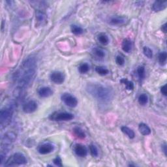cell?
<instances>
[{
	"label": "cell",
	"mask_w": 167,
	"mask_h": 167,
	"mask_svg": "<svg viewBox=\"0 0 167 167\" xmlns=\"http://www.w3.org/2000/svg\"><path fill=\"white\" fill-rule=\"evenodd\" d=\"M36 73V61L31 57L23 62L20 69L17 73V80L18 88L25 89L28 88L34 79Z\"/></svg>",
	"instance_id": "obj_1"
},
{
	"label": "cell",
	"mask_w": 167,
	"mask_h": 167,
	"mask_svg": "<svg viewBox=\"0 0 167 167\" xmlns=\"http://www.w3.org/2000/svg\"><path fill=\"white\" fill-rule=\"evenodd\" d=\"M86 90L91 96L100 101L108 102L113 98L112 90L100 84H88Z\"/></svg>",
	"instance_id": "obj_2"
},
{
	"label": "cell",
	"mask_w": 167,
	"mask_h": 167,
	"mask_svg": "<svg viewBox=\"0 0 167 167\" xmlns=\"http://www.w3.org/2000/svg\"><path fill=\"white\" fill-rule=\"evenodd\" d=\"M13 114V108L11 107H7L2 108L0 112V125L1 129L5 127L10 123Z\"/></svg>",
	"instance_id": "obj_3"
},
{
	"label": "cell",
	"mask_w": 167,
	"mask_h": 167,
	"mask_svg": "<svg viewBox=\"0 0 167 167\" xmlns=\"http://www.w3.org/2000/svg\"><path fill=\"white\" fill-rule=\"evenodd\" d=\"M27 163V159L24 155L21 153H14L12 157L7 160L5 166H14V165H25Z\"/></svg>",
	"instance_id": "obj_4"
},
{
	"label": "cell",
	"mask_w": 167,
	"mask_h": 167,
	"mask_svg": "<svg viewBox=\"0 0 167 167\" xmlns=\"http://www.w3.org/2000/svg\"><path fill=\"white\" fill-rule=\"evenodd\" d=\"M74 118L73 114L68 112H55L50 115V119L53 121H70Z\"/></svg>",
	"instance_id": "obj_5"
},
{
	"label": "cell",
	"mask_w": 167,
	"mask_h": 167,
	"mask_svg": "<svg viewBox=\"0 0 167 167\" xmlns=\"http://www.w3.org/2000/svg\"><path fill=\"white\" fill-rule=\"evenodd\" d=\"M61 100L63 101L66 105L71 108L76 107L78 104L77 99L75 96L68 94V93H65L61 95Z\"/></svg>",
	"instance_id": "obj_6"
},
{
	"label": "cell",
	"mask_w": 167,
	"mask_h": 167,
	"mask_svg": "<svg viewBox=\"0 0 167 167\" xmlns=\"http://www.w3.org/2000/svg\"><path fill=\"white\" fill-rule=\"evenodd\" d=\"M37 103L35 101H29L25 103L22 107V110L26 114L33 113L37 109Z\"/></svg>",
	"instance_id": "obj_7"
},
{
	"label": "cell",
	"mask_w": 167,
	"mask_h": 167,
	"mask_svg": "<svg viewBox=\"0 0 167 167\" xmlns=\"http://www.w3.org/2000/svg\"><path fill=\"white\" fill-rule=\"evenodd\" d=\"M50 80L57 84H61L65 80V75L60 71H54L50 75Z\"/></svg>",
	"instance_id": "obj_8"
},
{
	"label": "cell",
	"mask_w": 167,
	"mask_h": 167,
	"mask_svg": "<svg viewBox=\"0 0 167 167\" xmlns=\"http://www.w3.org/2000/svg\"><path fill=\"white\" fill-rule=\"evenodd\" d=\"M54 149V146L50 143H44L38 147V152L42 155H46L51 153Z\"/></svg>",
	"instance_id": "obj_9"
},
{
	"label": "cell",
	"mask_w": 167,
	"mask_h": 167,
	"mask_svg": "<svg viewBox=\"0 0 167 167\" xmlns=\"http://www.w3.org/2000/svg\"><path fill=\"white\" fill-rule=\"evenodd\" d=\"M36 21L37 22L38 24H39L40 26H44L47 23V16L43 11L37 10L36 11Z\"/></svg>",
	"instance_id": "obj_10"
},
{
	"label": "cell",
	"mask_w": 167,
	"mask_h": 167,
	"mask_svg": "<svg viewBox=\"0 0 167 167\" xmlns=\"http://www.w3.org/2000/svg\"><path fill=\"white\" fill-rule=\"evenodd\" d=\"M74 150H75V152L77 156L80 157H86L88 154V150L86 147L82 144H76Z\"/></svg>",
	"instance_id": "obj_11"
},
{
	"label": "cell",
	"mask_w": 167,
	"mask_h": 167,
	"mask_svg": "<svg viewBox=\"0 0 167 167\" xmlns=\"http://www.w3.org/2000/svg\"><path fill=\"white\" fill-rule=\"evenodd\" d=\"M126 22V18L123 17L115 16L110 18L109 23L110 24L113 26H119L123 25Z\"/></svg>",
	"instance_id": "obj_12"
},
{
	"label": "cell",
	"mask_w": 167,
	"mask_h": 167,
	"mask_svg": "<svg viewBox=\"0 0 167 167\" xmlns=\"http://www.w3.org/2000/svg\"><path fill=\"white\" fill-rule=\"evenodd\" d=\"M38 94L41 97L46 98L52 95L53 91L49 87H42L39 90Z\"/></svg>",
	"instance_id": "obj_13"
},
{
	"label": "cell",
	"mask_w": 167,
	"mask_h": 167,
	"mask_svg": "<svg viewBox=\"0 0 167 167\" xmlns=\"http://www.w3.org/2000/svg\"><path fill=\"white\" fill-rule=\"evenodd\" d=\"M167 2H160L157 1L153 3L152 5V9L155 12H159V11H163L166 8Z\"/></svg>",
	"instance_id": "obj_14"
},
{
	"label": "cell",
	"mask_w": 167,
	"mask_h": 167,
	"mask_svg": "<svg viewBox=\"0 0 167 167\" xmlns=\"http://www.w3.org/2000/svg\"><path fill=\"white\" fill-rule=\"evenodd\" d=\"M122 50L124 52L126 53H129L132 50V48H133V43L132 41L129 39H123L122 44Z\"/></svg>",
	"instance_id": "obj_15"
},
{
	"label": "cell",
	"mask_w": 167,
	"mask_h": 167,
	"mask_svg": "<svg viewBox=\"0 0 167 167\" xmlns=\"http://www.w3.org/2000/svg\"><path fill=\"white\" fill-rule=\"evenodd\" d=\"M73 133L78 138L84 139L86 137V135L82 129L79 127H75L73 128Z\"/></svg>",
	"instance_id": "obj_16"
},
{
	"label": "cell",
	"mask_w": 167,
	"mask_h": 167,
	"mask_svg": "<svg viewBox=\"0 0 167 167\" xmlns=\"http://www.w3.org/2000/svg\"><path fill=\"white\" fill-rule=\"evenodd\" d=\"M138 129H139V131L141 132V133L144 136H147L151 134L150 128L148 127V125H146V123H140L138 125Z\"/></svg>",
	"instance_id": "obj_17"
},
{
	"label": "cell",
	"mask_w": 167,
	"mask_h": 167,
	"mask_svg": "<svg viewBox=\"0 0 167 167\" xmlns=\"http://www.w3.org/2000/svg\"><path fill=\"white\" fill-rule=\"evenodd\" d=\"M121 129L123 133L124 134H125L129 138L133 139L135 138V132L132 129H131L130 128L127 127L126 126H123V127H122Z\"/></svg>",
	"instance_id": "obj_18"
},
{
	"label": "cell",
	"mask_w": 167,
	"mask_h": 167,
	"mask_svg": "<svg viewBox=\"0 0 167 167\" xmlns=\"http://www.w3.org/2000/svg\"><path fill=\"white\" fill-rule=\"evenodd\" d=\"M120 82L125 85L126 90H133L134 89V84L133 82L128 80L127 79H122L120 80Z\"/></svg>",
	"instance_id": "obj_19"
},
{
	"label": "cell",
	"mask_w": 167,
	"mask_h": 167,
	"mask_svg": "<svg viewBox=\"0 0 167 167\" xmlns=\"http://www.w3.org/2000/svg\"><path fill=\"white\" fill-rule=\"evenodd\" d=\"M138 103L141 104L142 106H144L148 102V97L146 94H142L141 95H140L138 99Z\"/></svg>",
	"instance_id": "obj_20"
},
{
	"label": "cell",
	"mask_w": 167,
	"mask_h": 167,
	"mask_svg": "<svg viewBox=\"0 0 167 167\" xmlns=\"http://www.w3.org/2000/svg\"><path fill=\"white\" fill-rule=\"evenodd\" d=\"M71 29L72 33L75 35H76V36H79V35L82 34L84 32L83 29L76 25H72L71 26Z\"/></svg>",
	"instance_id": "obj_21"
},
{
	"label": "cell",
	"mask_w": 167,
	"mask_h": 167,
	"mask_svg": "<svg viewBox=\"0 0 167 167\" xmlns=\"http://www.w3.org/2000/svg\"><path fill=\"white\" fill-rule=\"evenodd\" d=\"M98 39L99 42L103 45H107L109 42V39L108 37L105 33H101L99 35Z\"/></svg>",
	"instance_id": "obj_22"
},
{
	"label": "cell",
	"mask_w": 167,
	"mask_h": 167,
	"mask_svg": "<svg viewBox=\"0 0 167 167\" xmlns=\"http://www.w3.org/2000/svg\"><path fill=\"white\" fill-rule=\"evenodd\" d=\"M158 59H159V63H160L161 65H165L166 64V59H167V53L165 51L161 52L159 54Z\"/></svg>",
	"instance_id": "obj_23"
},
{
	"label": "cell",
	"mask_w": 167,
	"mask_h": 167,
	"mask_svg": "<svg viewBox=\"0 0 167 167\" xmlns=\"http://www.w3.org/2000/svg\"><path fill=\"white\" fill-rule=\"evenodd\" d=\"M137 72L140 79L143 80L144 79L146 75V72H145V68L144 66H139V67L137 68Z\"/></svg>",
	"instance_id": "obj_24"
},
{
	"label": "cell",
	"mask_w": 167,
	"mask_h": 167,
	"mask_svg": "<svg viewBox=\"0 0 167 167\" xmlns=\"http://www.w3.org/2000/svg\"><path fill=\"white\" fill-rule=\"evenodd\" d=\"M95 71L99 75H101V76L107 75V74L109 73V71H108V70L107 69H106L105 67H101V66H99V67H97L95 68Z\"/></svg>",
	"instance_id": "obj_25"
},
{
	"label": "cell",
	"mask_w": 167,
	"mask_h": 167,
	"mask_svg": "<svg viewBox=\"0 0 167 167\" xmlns=\"http://www.w3.org/2000/svg\"><path fill=\"white\" fill-rule=\"evenodd\" d=\"M89 70H90V65H89L88 63H82L80 65V67L79 68V71L80 73L82 74H86L87 73Z\"/></svg>",
	"instance_id": "obj_26"
},
{
	"label": "cell",
	"mask_w": 167,
	"mask_h": 167,
	"mask_svg": "<svg viewBox=\"0 0 167 167\" xmlns=\"http://www.w3.org/2000/svg\"><path fill=\"white\" fill-rule=\"evenodd\" d=\"M143 53L144 54L145 56H146L147 58H152L153 57V52L149 47L147 46H145L143 48Z\"/></svg>",
	"instance_id": "obj_27"
},
{
	"label": "cell",
	"mask_w": 167,
	"mask_h": 167,
	"mask_svg": "<svg viewBox=\"0 0 167 167\" xmlns=\"http://www.w3.org/2000/svg\"><path fill=\"white\" fill-rule=\"evenodd\" d=\"M94 53L95 55L99 58H103L105 56V53L102 49H100L98 48H95L94 49Z\"/></svg>",
	"instance_id": "obj_28"
},
{
	"label": "cell",
	"mask_w": 167,
	"mask_h": 167,
	"mask_svg": "<svg viewBox=\"0 0 167 167\" xmlns=\"http://www.w3.org/2000/svg\"><path fill=\"white\" fill-rule=\"evenodd\" d=\"M90 151L91 155L93 157H96L98 156L99 152H98L97 147L94 144H91L90 146Z\"/></svg>",
	"instance_id": "obj_29"
},
{
	"label": "cell",
	"mask_w": 167,
	"mask_h": 167,
	"mask_svg": "<svg viewBox=\"0 0 167 167\" xmlns=\"http://www.w3.org/2000/svg\"><path fill=\"white\" fill-rule=\"evenodd\" d=\"M116 63H117L118 65L122 66L125 63V60H124V58L121 56H118L116 57Z\"/></svg>",
	"instance_id": "obj_30"
},
{
	"label": "cell",
	"mask_w": 167,
	"mask_h": 167,
	"mask_svg": "<svg viewBox=\"0 0 167 167\" xmlns=\"http://www.w3.org/2000/svg\"><path fill=\"white\" fill-rule=\"evenodd\" d=\"M53 162H54V164L57 166H60V167H61L62 166H63V165H62V161H61V159L60 157H56L55 159H54L53 160Z\"/></svg>",
	"instance_id": "obj_31"
},
{
	"label": "cell",
	"mask_w": 167,
	"mask_h": 167,
	"mask_svg": "<svg viewBox=\"0 0 167 167\" xmlns=\"http://www.w3.org/2000/svg\"><path fill=\"white\" fill-rule=\"evenodd\" d=\"M161 92L162 93V94L164 96L167 95V90H166V85L165 84L164 86H162L161 88Z\"/></svg>",
	"instance_id": "obj_32"
},
{
	"label": "cell",
	"mask_w": 167,
	"mask_h": 167,
	"mask_svg": "<svg viewBox=\"0 0 167 167\" xmlns=\"http://www.w3.org/2000/svg\"><path fill=\"white\" fill-rule=\"evenodd\" d=\"M161 30H162V32H164L165 33H166V31H167V26H166V23L162 26V27H161Z\"/></svg>",
	"instance_id": "obj_33"
},
{
	"label": "cell",
	"mask_w": 167,
	"mask_h": 167,
	"mask_svg": "<svg viewBox=\"0 0 167 167\" xmlns=\"http://www.w3.org/2000/svg\"><path fill=\"white\" fill-rule=\"evenodd\" d=\"M162 150H163V152L165 153V155L166 156V151H167V150H166V144L165 143L162 146Z\"/></svg>",
	"instance_id": "obj_34"
}]
</instances>
